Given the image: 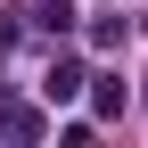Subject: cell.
Segmentation results:
<instances>
[{
  "label": "cell",
  "mask_w": 148,
  "mask_h": 148,
  "mask_svg": "<svg viewBox=\"0 0 148 148\" xmlns=\"http://www.w3.org/2000/svg\"><path fill=\"white\" fill-rule=\"evenodd\" d=\"M33 25H41V33H66V25H74V8H66V0H49V8H33Z\"/></svg>",
  "instance_id": "obj_5"
},
{
  "label": "cell",
  "mask_w": 148,
  "mask_h": 148,
  "mask_svg": "<svg viewBox=\"0 0 148 148\" xmlns=\"http://www.w3.org/2000/svg\"><path fill=\"white\" fill-rule=\"evenodd\" d=\"M123 41H132L123 16H99V25H90V49H123Z\"/></svg>",
  "instance_id": "obj_3"
},
{
  "label": "cell",
  "mask_w": 148,
  "mask_h": 148,
  "mask_svg": "<svg viewBox=\"0 0 148 148\" xmlns=\"http://www.w3.org/2000/svg\"><path fill=\"white\" fill-rule=\"evenodd\" d=\"M82 82H90V74L74 66V58H49V74H41V99H49V107H66V99H82Z\"/></svg>",
  "instance_id": "obj_1"
},
{
  "label": "cell",
  "mask_w": 148,
  "mask_h": 148,
  "mask_svg": "<svg viewBox=\"0 0 148 148\" xmlns=\"http://www.w3.org/2000/svg\"><path fill=\"white\" fill-rule=\"evenodd\" d=\"M0 140H41V115H33V107H8V99H0Z\"/></svg>",
  "instance_id": "obj_2"
},
{
  "label": "cell",
  "mask_w": 148,
  "mask_h": 148,
  "mask_svg": "<svg viewBox=\"0 0 148 148\" xmlns=\"http://www.w3.org/2000/svg\"><path fill=\"white\" fill-rule=\"evenodd\" d=\"M90 107H99V115H123V74H99V90H90Z\"/></svg>",
  "instance_id": "obj_4"
}]
</instances>
